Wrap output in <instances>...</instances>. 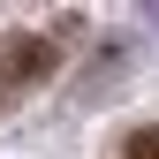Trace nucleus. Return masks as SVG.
<instances>
[{
  "instance_id": "1",
  "label": "nucleus",
  "mask_w": 159,
  "mask_h": 159,
  "mask_svg": "<svg viewBox=\"0 0 159 159\" xmlns=\"http://www.w3.org/2000/svg\"><path fill=\"white\" fill-rule=\"evenodd\" d=\"M38 76H53V46H46V38H30V30L0 38V91H15V84H38Z\"/></svg>"
},
{
  "instance_id": "2",
  "label": "nucleus",
  "mask_w": 159,
  "mask_h": 159,
  "mask_svg": "<svg viewBox=\"0 0 159 159\" xmlns=\"http://www.w3.org/2000/svg\"><path fill=\"white\" fill-rule=\"evenodd\" d=\"M121 159H159V129H136L129 144H121Z\"/></svg>"
}]
</instances>
